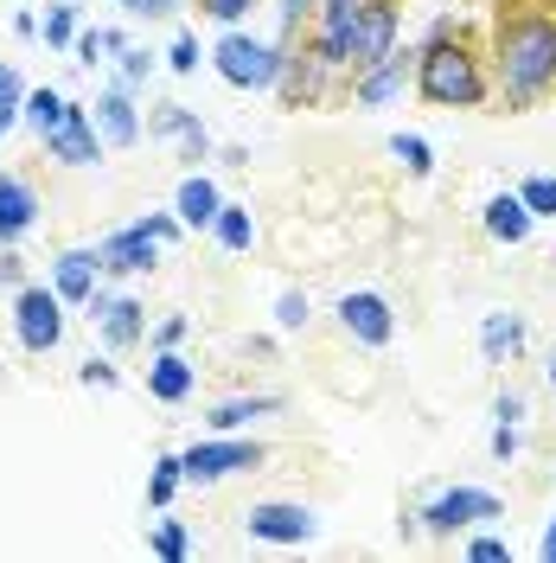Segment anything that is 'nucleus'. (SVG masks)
Segmentation results:
<instances>
[{"label": "nucleus", "instance_id": "obj_1", "mask_svg": "<svg viewBox=\"0 0 556 563\" xmlns=\"http://www.w3.org/2000/svg\"><path fill=\"white\" fill-rule=\"evenodd\" d=\"M499 90L512 109H531L544 90H556V20L519 13L499 20Z\"/></svg>", "mask_w": 556, "mask_h": 563}, {"label": "nucleus", "instance_id": "obj_2", "mask_svg": "<svg viewBox=\"0 0 556 563\" xmlns=\"http://www.w3.org/2000/svg\"><path fill=\"white\" fill-rule=\"evenodd\" d=\"M416 90H422V103H435V109H474V103H487V70H480V58L467 45L429 38L416 58Z\"/></svg>", "mask_w": 556, "mask_h": 563}, {"label": "nucleus", "instance_id": "obj_3", "mask_svg": "<svg viewBox=\"0 0 556 563\" xmlns=\"http://www.w3.org/2000/svg\"><path fill=\"white\" fill-rule=\"evenodd\" d=\"M211 65L231 90H276L288 70V45L281 38H256L244 26H224V38L211 45Z\"/></svg>", "mask_w": 556, "mask_h": 563}, {"label": "nucleus", "instance_id": "obj_4", "mask_svg": "<svg viewBox=\"0 0 556 563\" xmlns=\"http://www.w3.org/2000/svg\"><path fill=\"white\" fill-rule=\"evenodd\" d=\"M487 519H505V499L487 487H442L416 512V526L429 538H454V531H474V526H487Z\"/></svg>", "mask_w": 556, "mask_h": 563}, {"label": "nucleus", "instance_id": "obj_5", "mask_svg": "<svg viewBox=\"0 0 556 563\" xmlns=\"http://www.w3.org/2000/svg\"><path fill=\"white\" fill-rule=\"evenodd\" d=\"M13 340L33 352V358L58 352V340H65V295H58V288H38V282H26V288L13 295Z\"/></svg>", "mask_w": 556, "mask_h": 563}, {"label": "nucleus", "instance_id": "obj_6", "mask_svg": "<svg viewBox=\"0 0 556 563\" xmlns=\"http://www.w3.org/2000/svg\"><path fill=\"white\" fill-rule=\"evenodd\" d=\"M186 481L192 487H211V481H231V474H244V467H263V442H244V435H205V442H192L186 455Z\"/></svg>", "mask_w": 556, "mask_h": 563}, {"label": "nucleus", "instance_id": "obj_7", "mask_svg": "<svg viewBox=\"0 0 556 563\" xmlns=\"http://www.w3.org/2000/svg\"><path fill=\"white\" fill-rule=\"evenodd\" d=\"M103 129H97V115H90V103H70L65 122L45 135V154L58 161V167H97L103 161Z\"/></svg>", "mask_w": 556, "mask_h": 563}, {"label": "nucleus", "instance_id": "obj_8", "mask_svg": "<svg viewBox=\"0 0 556 563\" xmlns=\"http://www.w3.org/2000/svg\"><path fill=\"white\" fill-rule=\"evenodd\" d=\"M160 231L147 224V218H135V224H122V231H109L103 244H97V256H103L109 276H141V269H154L160 263Z\"/></svg>", "mask_w": 556, "mask_h": 563}, {"label": "nucleus", "instance_id": "obj_9", "mask_svg": "<svg viewBox=\"0 0 556 563\" xmlns=\"http://www.w3.org/2000/svg\"><path fill=\"white\" fill-rule=\"evenodd\" d=\"M333 314H340V327H346L358 346H371V352L397 340V314H390V301H383L378 288H352V295H340Z\"/></svg>", "mask_w": 556, "mask_h": 563}, {"label": "nucleus", "instance_id": "obj_10", "mask_svg": "<svg viewBox=\"0 0 556 563\" xmlns=\"http://www.w3.org/2000/svg\"><path fill=\"white\" fill-rule=\"evenodd\" d=\"M320 519H313V506H294V499H263V506H249V538H263V544H308Z\"/></svg>", "mask_w": 556, "mask_h": 563}, {"label": "nucleus", "instance_id": "obj_11", "mask_svg": "<svg viewBox=\"0 0 556 563\" xmlns=\"http://www.w3.org/2000/svg\"><path fill=\"white\" fill-rule=\"evenodd\" d=\"M397 52V7L390 0H371L352 26V70H371Z\"/></svg>", "mask_w": 556, "mask_h": 563}, {"label": "nucleus", "instance_id": "obj_12", "mask_svg": "<svg viewBox=\"0 0 556 563\" xmlns=\"http://www.w3.org/2000/svg\"><path fill=\"white\" fill-rule=\"evenodd\" d=\"M365 7H371V0H320V7H313V20H320L313 52H320L333 70L352 65V26H358V13H365Z\"/></svg>", "mask_w": 556, "mask_h": 563}, {"label": "nucleus", "instance_id": "obj_13", "mask_svg": "<svg viewBox=\"0 0 556 563\" xmlns=\"http://www.w3.org/2000/svg\"><path fill=\"white\" fill-rule=\"evenodd\" d=\"M90 320L103 327V340L115 352L135 346V340H147V308H141L135 295H90Z\"/></svg>", "mask_w": 556, "mask_h": 563}, {"label": "nucleus", "instance_id": "obj_14", "mask_svg": "<svg viewBox=\"0 0 556 563\" xmlns=\"http://www.w3.org/2000/svg\"><path fill=\"white\" fill-rule=\"evenodd\" d=\"M90 115H97V129H103L109 147H135V141H141V109H135V90H129L122 77L109 84L97 103H90Z\"/></svg>", "mask_w": 556, "mask_h": 563}, {"label": "nucleus", "instance_id": "obj_15", "mask_svg": "<svg viewBox=\"0 0 556 563\" xmlns=\"http://www.w3.org/2000/svg\"><path fill=\"white\" fill-rule=\"evenodd\" d=\"M410 52H390L383 65H371V70H358V84H352V103L358 109H383L390 97H403V84H410Z\"/></svg>", "mask_w": 556, "mask_h": 563}, {"label": "nucleus", "instance_id": "obj_16", "mask_svg": "<svg viewBox=\"0 0 556 563\" xmlns=\"http://www.w3.org/2000/svg\"><path fill=\"white\" fill-rule=\"evenodd\" d=\"M33 224H38V192L26 179L0 174V244H20Z\"/></svg>", "mask_w": 556, "mask_h": 563}, {"label": "nucleus", "instance_id": "obj_17", "mask_svg": "<svg viewBox=\"0 0 556 563\" xmlns=\"http://www.w3.org/2000/svg\"><path fill=\"white\" fill-rule=\"evenodd\" d=\"M147 129H154V135H174L179 147H186V161H205V154H211L205 122H199V115H192L186 103H160V109H154V122H147Z\"/></svg>", "mask_w": 556, "mask_h": 563}, {"label": "nucleus", "instance_id": "obj_18", "mask_svg": "<svg viewBox=\"0 0 556 563\" xmlns=\"http://www.w3.org/2000/svg\"><path fill=\"white\" fill-rule=\"evenodd\" d=\"M218 206H224V192H218V186H211L205 174L179 179L174 211H179V224H186V231H211V224H218Z\"/></svg>", "mask_w": 556, "mask_h": 563}, {"label": "nucleus", "instance_id": "obj_19", "mask_svg": "<svg viewBox=\"0 0 556 563\" xmlns=\"http://www.w3.org/2000/svg\"><path fill=\"white\" fill-rule=\"evenodd\" d=\"M480 224H487V238H499V244H524L531 238V206H524L519 192H492L487 211H480Z\"/></svg>", "mask_w": 556, "mask_h": 563}, {"label": "nucleus", "instance_id": "obj_20", "mask_svg": "<svg viewBox=\"0 0 556 563\" xmlns=\"http://www.w3.org/2000/svg\"><path fill=\"white\" fill-rule=\"evenodd\" d=\"M97 269H103L97 250H65V256L52 263V288H58L65 301H90V295H97Z\"/></svg>", "mask_w": 556, "mask_h": 563}, {"label": "nucleus", "instance_id": "obj_21", "mask_svg": "<svg viewBox=\"0 0 556 563\" xmlns=\"http://www.w3.org/2000/svg\"><path fill=\"white\" fill-rule=\"evenodd\" d=\"M192 385H199V372H192L174 346L154 352V365H147V390H154L160 404H186V397H192Z\"/></svg>", "mask_w": 556, "mask_h": 563}, {"label": "nucleus", "instance_id": "obj_22", "mask_svg": "<svg viewBox=\"0 0 556 563\" xmlns=\"http://www.w3.org/2000/svg\"><path fill=\"white\" fill-rule=\"evenodd\" d=\"M524 346H531V333H524L519 314H487L480 320V358H487V365H512Z\"/></svg>", "mask_w": 556, "mask_h": 563}, {"label": "nucleus", "instance_id": "obj_23", "mask_svg": "<svg viewBox=\"0 0 556 563\" xmlns=\"http://www.w3.org/2000/svg\"><path fill=\"white\" fill-rule=\"evenodd\" d=\"M276 410H281V397H224V404L211 410V429H218V435H237L244 422L276 417Z\"/></svg>", "mask_w": 556, "mask_h": 563}, {"label": "nucleus", "instance_id": "obj_24", "mask_svg": "<svg viewBox=\"0 0 556 563\" xmlns=\"http://www.w3.org/2000/svg\"><path fill=\"white\" fill-rule=\"evenodd\" d=\"M211 231H218V244L231 250V256H244V250L256 244V218H249V206H231V199L218 206V224H211Z\"/></svg>", "mask_w": 556, "mask_h": 563}, {"label": "nucleus", "instance_id": "obj_25", "mask_svg": "<svg viewBox=\"0 0 556 563\" xmlns=\"http://www.w3.org/2000/svg\"><path fill=\"white\" fill-rule=\"evenodd\" d=\"M65 109H70V97H58V90H26V122H33L38 141L65 122Z\"/></svg>", "mask_w": 556, "mask_h": 563}, {"label": "nucleus", "instance_id": "obj_26", "mask_svg": "<svg viewBox=\"0 0 556 563\" xmlns=\"http://www.w3.org/2000/svg\"><path fill=\"white\" fill-rule=\"evenodd\" d=\"M186 487V467H179V455H160L154 461V474H147V506L160 512V506H174V493Z\"/></svg>", "mask_w": 556, "mask_h": 563}, {"label": "nucleus", "instance_id": "obj_27", "mask_svg": "<svg viewBox=\"0 0 556 563\" xmlns=\"http://www.w3.org/2000/svg\"><path fill=\"white\" fill-rule=\"evenodd\" d=\"M13 122H26V84L13 65H0V135H13Z\"/></svg>", "mask_w": 556, "mask_h": 563}, {"label": "nucleus", "instance_id": "obj_28", "mask_svg": "<svg viewBox=\"0 0 556 563\" xmlns=\"http://www.w3.org/2000/svg\"><path fill=\"white\" fill-rule=\"evenodd\" d=\"M390 154L403 161V174H410V179H429V174H435V147H429L422 135H390Z\"/></svg>", "mask_w": 556, "mask_h": 563}, {"label": "nucleus", "instance_id": "obj_29", "mask_svg": "<svg viewBox=\"0 0 556 563\" xmlns=\"http://www.w3.org/2000/svg\"><path fill=\"white\" fill-rule=\"evenodd\" d=\"M147 551H154L160 563H186L192 538H186V526H179V519H160V526H154V538H147Z\"/></svg>", "mask_w": 556, "mask_h": 563}, {"label": "nucleus", "instance_id": "obj_30", "mask_svg": "<svg viewBox=\"0 0 556 563\" xmlns=\"http://www.w3.org/2000/svg\"><path fill=\"white\" fill-rule=\"evenodd\" d=\"M122 45H129V38L115 33V26H97V33H77V45H70V52H77V65H103V52H122Z\"/></svg>", "mask_w": 556, "mask_h": 563}, {"label": "nucleus", "instance_id": "obj_31", "mask_svg": "<svg viewBox=\"0 0 556 563\" xmlns=\"http://www.w3.org/2000/svg\"><path fill=\"white\" fill-rule=\"evenodd\" d=\"M38 33H45V45H58V52H70V45H77V7H70V0H58V7H45V26H38Z\"/></svg>", "mask_w": 556, "mask_h": 563}, {"label": "nucleus", "instance_id": "obj_32", "mask_svg": "<svg viewBox=\"0 0 556 563\" xmlns=\"http://www.w3.org/2000/svg\"><path fill=\"white\" fill-rule=\"evenodd\" d=\"M519 199L531 206V218H556V174H531L519 186Z\"/></svg>", "mask_w": 556, "mask_h": 563}, {"label": "nucleus", "instance_id": "obj_33", "mask_svg": "<svg viewBox=\"0 0 556 563\" xmlns=\"http://www.w3.org/2000/svg\"><path fill=\"white\" fill-rule=\"evenodd\" d=\"M308 314H313V308H308V295H301V288H281V295H276V327H281V333H301Z\"/></svg>", "mask_w": 556, "mask_h": 563}, {"label": "nucleus", "instance_id": "obj_34", "mask_svg": "<svg viewBox=\"0 0 556 563\" xmlns=\"http://www.w3.org/2000/svg\"><path fill=\"white\" fill-rule=\"evenodd\" d=\"M154 77V52H141V45H122V84L129 90H141Z\"/></svg>", "mask_w": 556, "mask_h": 563}, {"label": "nucleus", "instance_id": "obj_35", "mask_svg": "<svg viewBox=\"0 0 556 563\" xmlns=\"http://www.w3.org/2000/svg\"><path fill=\"white\" fill-rule=\"evenodd\" d=\"M467 563H512V544H505L499 531H480V538L467 544Z\"/></svg>", "mask_w": 556, "mask_h": 563}, {"label": "nucleus", "instance_id": "obj_36", "mask_svg": "<svg viewBox=\"0 0 556 563\" xmlns=\"http://www.w3.org/2000/svg\"><path fill=\"white\" fill-rule=\"evenodd\" d=\"M167 65H174L179 77H192V70H199V38L179 33V38H174V52H167Z\"/></svg>", "mask_w": 556, "mask_h": 563}, {"label": "nucleus", "instance_id": "obj_37", "mask_svg": "<svg viewBox=\"0 0 556 563\" xmlns=\"http://www.w3.org/2000/svg\"><path fill=\"white\" fill-rule=\"evenodd\" d=\"M77 385L115 390V365H109V358H84V365H77Z\"/></svg>", "mask_w": 556, "mask_h": 563}, {"label": "nucleus", "instance_id": "obj_38", "mask_svg": "<svg viewBox=\"0 0 556 563\" xmlns=\"http://www.w3.org/2000/svg\"><path fill=\"white\" fill-rule=\"evenodd\" d=\"M199 7H205V13L218 20V26H237V20H244V13L256 7V0H199Z\"/></svg>", "mask_w": 556, "mask_h": 563}, {"label": "nucleus", "instance_id": "obj_39", "mask_svg": "<svg viewBox=\"0 0 556 563\" xmlns=\"http://www.w3.org/2000/svg\"><path fill=\"white\" fill-rule=\"evenodd\" d=\"M519 449H524L519 422H499V429H492V455H499V461H519Z\"/></svg>", "mask_w": 556, "mask_h": 563}, {"label": "nucleus", "instance_id": "obj_40", "mask_svg": "<svg viewBox=\"0 0 556 563\" xmlns=\"http://www.w3.org/2000/svg\"><path fill=\"white\" fill-rule=\"evenodd\" d=\"M122 7H129L135 20H167V13H179V7H186V0H122Z\"/></svg>", "mask_w": 556, "mask_h": 563}, {"label": "nucleus", "instance_id": "obj_41", "mask_svg": "<svg viewBox=\"0 0 556 563\" xmlns=\"http://www.w3.org/2000/svg\"><path fill=\"white\" fill-rule=\"evenodd\" d=\"M0 288H26V263L13 256V244H0Z\"/></svg>", "mask_w": 556, "mask_h": 563}, {"label": "nucleus", "instance_id": "obj_42", "mask_svg": "<svg viewBox=\"0 0 556 563\" xmlns=\"http://www.w3.org/2000/svg\"><path fill=\"white\" fill-rule=\"evenodd\" d=\"M313 7H320V0H281V45H288V33H294V26L308 20Z\"/></svg>", "mask_w": 556, "mask_h": 563}, {"label": "nucleus", "instance_id": "obj_43", "mask_svg": "<svg viewBox=\"0 0 556 563\" xmlns=\"http://www.w3.org/2000/svg\"><path fill=\"white\" fill-rule=\"evenodd\" d=\"M186 327H192L186 314H167V320H160V333H154V346H179V340H186Z\"/></svg>", "mask_w": 556, "mask_h": 563}, {"label": "nucleus", "instance_id": "obj_44", "mask_svg": "<svg viewBox=\"0 0 556 563\" xmlns=\"http://www.w3.org/2000/svg\"><path fill=\"white\" fill-rule=\"evenodd\" d=\"M492 417H499V422H519L524 417V397H519V390H505V397L492 404Z\"/></svg>", "mask_w": 556, "mask_h": 563}, {"label": "nucleus", "instance_id": "obj_45", "mask_svg": "<svg viewBox=\"0 0 556 563\" xmlns=\"http://www.w3.org/2000/svg\"><path fill=\"white\" fill-rule=\"evenodd\" d=\"M13 33H20V38H38V20H33V13H26V7L13 13Z\"/></svg>", "mask_w": 556, "mask_h": 563}, {"label": "nucleus", "instance_id": "obj_46", "mask_svg": "<svg viewBox=\"0 0 556 563\" xmlns=\"http://www.w3.org/2000/svg\"><path fill=\"white\" fill-rule=\"evenodd\" d=\"M537 558H544V563H556V519L544 526V544H537Z\"/></svg>", "mask_w": 556, "mask_h": 563}, {"label": "nucleus", "instance_id": "obj_47", "mask_svg": "<svg viewBox=\"0 0 556 563\" xmlns=\"http://www.w3.org/2000/svg\"><path fill=\"white\" fill-rule=\"evenodd\" d=\"M544 378H551V390H556V358H551V365H544Z\"/></svg>", "mask_w": 556, "mask_h": 563}]
</instances>
